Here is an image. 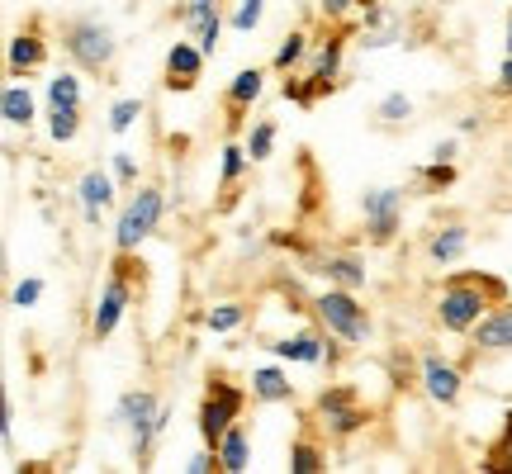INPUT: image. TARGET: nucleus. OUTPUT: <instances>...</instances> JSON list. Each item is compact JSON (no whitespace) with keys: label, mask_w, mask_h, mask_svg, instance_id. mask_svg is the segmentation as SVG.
I'll return each instance as SVG.
<instances>
[{"label":"nucleus","mask_w":512,"mask_h":474,"mask_svg":"<svg viewBox=\"0 0 512 474\" xmlns=\"http://www.w3.org/2000/svg\"><path fill=\"white\" fill-rule=\"evenodd\" d=\"M252 399L256 403H290L294 399L290 375H280L275 365H261V370H252Z\"/></svg>","instance_id":"aec40b11"},{"label":"nucleus","mask_w":512,"mask_h":474,"mask_svg":"<svg viewBox=\"0 0 512 474\" xmlns=\"http://www.w3.org/2000/svg\"><path fill=\"white\" fill-rule=\"evenodd\" d=\"M498 351H512V299L489 309L470 332V356H498Z\"/></svg>","instance_id":"f8f14e48"},{"label":"nucleus","mask_w":512,"mask_h":474,"mask_svg":"<svg viewBox=\"0 0 512 474\" xmlns=\"http://www.w3.org/2000/svg\"><path fill=\"white\" fill-rule=\"evenodd\" d=\"M304 57H309V34L304 29H290V34L280 38V48H275V72L280 76H290L294 67H304Z\"/></svg>","instance_id":"b1692460"},{"label":"nucleus","mask_w":512,"mask_h":474,"mask_svg":"<svg viewBox=\"0 0 512 474\" xmlns=\"http://www.w3.org/2000/svg\"><path fill=\"white\" fill-rule=\"evenodd\" d=\"M261 86H266V72H261V67H247V72L233 76V86H228V95H223L228 114H233V119H242V114L261 100Z\"/></svg>","instance_id":"6ab92c4d"},{"label":"nucleus","mask_w":512,"mask_h":474,"mask_svg":"<svg viewBox=\"0 0 512 474\" xmlns=\"http://www.w3.org/2000/svg\"><path fill=\"white\" fill-rule=\"evenodd\" d=\"M114 422H124L128 432H133V460L147 465L157 437H162L166 422H171V403H162L152 389H128L124 399L114 403Z\"/></svg>","instance_id":"39448f33"},{"label":"nucleus","mask_w":512,"mask_h":474,"mask_svg":"<svg viewBox=\"0 0 512 474\" xmlns=\"http://www.w3.org/2000/svg\"><path fill=\"white\" fill-rule=\"evenodd\" d=\"M48 105H81V81H76V72H62L48 81Z\"/></svg>","instance_id":"c756f323"},{"label":"nucleus","mask_w":512,"mask_h":474,"mask_svg":"<svg viewBox=\"0 0 512 474\" xmlns=\"http://www.w3.org/2000/svg\"><path fill=\"white\" fill-rule=\"evenodd\" d=\"M422 389H427L432 403L451 408V403L460 399V365L441 361L437 351H427V356H422Z\"/></svg>","instance_id":"4468645a"},{"label":"nucleus","mask_w":512,"mask_h":474,"mask_svg":"<svg viewBox=\"0 0 512 474\" xmlns=\"http://www.w3.org/2000/svg\"><path fill=\"white\" fill-rule=\"evenodd\" d=\"M309 309H313V323L328 332V337H337L342 347H361V342H370V313L361 309L356 290L328 285L323 294H313Z\"/></svg>","instance_id":"20e7f679"},{"label":"nucleus","mask_w":512,"mask_h":474,"mask_svg":"<svg viewBox=\"0 0 512 474\" xmlns=\"http://www.w3.org/2000/svg\"><path fill=\"white\" fill-rule=\"evenodd\" d=\"M498 95H512V53H508V62L498 67Z\"/></svg>","instance_id":"79ce46f5"},{"label":"nucleus","mask_w":512,"mask_h":474,"mask_svg":"<svg viewBox=\"0 0 512 474\" xmlns=\"http://www.w3.org/2000/svg\"><path fill=\"white\" fill-rule=\"evenodd\" d=\"M0 422H5V427H0V437H5V446H10V427H15V403L10 399H0Z\"/></svg>","instance_id":"a19ab883"},{"label":"nucleus","mask_w":512,"mask_h":474,"mask_svg":"<svg viewBox=\"0 0 512 474\" xmlns=\"http://www.w3.org/2000/svg\"><path fill=\"white\" fill-rule=\"evenodd\" d=\"M465 247H470V228L465 223H446V228H437V233L427 237V256L437 266H456L460 256H465Z\"/></svg>","instance_id":"a211bd4d"},{"label":"nucleus","mask_w":512,"mask_h":474,"mask_svg":"<svg viewBox=\"0 0 512 474\" xmlns=\"http://www.w3.org/2000/svg\"><path fill=\"white\" fill-rule=\"evenodd\" d=\"M43 62H48V43H43L34 29H29V34H15V38H10L5 67H10V76H15V81H19V76H34Z\"/></svg>","instance_id":"f3484780"},{"label":"nucleus","mask_w":512,"mask_h":474,"mask_svg":"<svg viewBox=\"0 0 512 474\" xmlns=\"http://www.w3.org/2000/svg\"><path fill=\"white\" fill-rule=\"evenodd\" d=\"M62 48H67V57H72L81 72H95V76H105L114 67V57H119L114 34L100 19H72L62 29Z\"/></svg>","instance_id":"6e6552de"},{"label":"nucleus","mask_w":512,"mask_h":474,"mask_svg":"<svg viewBox=\"0 0 512 474\" xmlns=\"http://www.w3.org/2000/svg\"><path fill=\"white\" fill-rule=\"evenodd\" d=\"M10 299H15V309H34L38 299H43V280H38V275H29V280H19Z\"/></svg>","instance_id":"c9c22d12"},{"label":"nucleus","mask_w":512,"mask_h":474,"mask_svg":"<svg viewBox=\"0 0 512 474\" xmlns=\"http://www.w3.org/2000/svg\"><path fill=\"white\" fill-rule=\"evenodd\" d=\"M0 119L10 128L34 124V95H29V86H5V91H0Z\"/></svg>","instance_id":"412c9836"},{"label":"nucleus","mask_w":512,"mask_h":474,"mask_svg":"<svg viewBox=\"0 0 512 474\" xmlns=\"http://www.w3.org/2000/svg\"><path fill=\"white\" fill-rule=\"evenodd\" d=\"M76 133H81V105H48V138L62 147L76 143Z\"/></svg>","instance_id":"393cba45"},{"label":"nucleus","mask_w":512,"mask_h":474,"mask_svg":"<svg viewBox=\"0 0 512 474\" xmlns=\"http://www.w3.org/2000/svg\"><path fill=\"white\" fill-rule=\"evenodd\" d=\"M76 200H81V219L100 223V214L114 204V176H105V171H86V176L76 181Z\"/></svg>","instance_id":"dca6fc26"},{"label":"nucleus","mask_w":512,"mask_h":474,"mask_svg":"<svg viewBox=\"0 0 512 474\" xmlns=\"http://www.w3.org/2000/svg\"><path fill=\"white\" fill-rule=\"evenodd\" d=\"M290 470L294 474H318V470H328V456H323V446L313 437H299L290 446Z\"/></svg>","instance_id":"a878e982"},{"label":"nucleus","mask_w":512,"mask_h":474,"mask_svg":"<svg viewBox=\"0 0 512 474\" xmlns=\"http://www.w3.org/2000/svg\"><path fill=\"white\" fill-rule=\"evenodd\" d=\"M219 34H223V19L214 15V19H209V24H204V34L195 38V43H200L204 53H214V48H219Z\"/></svg>","instance_id":"ea45409f"},{"label":"nucleus","mask_w":512,"mask_h":474,"mask_svg":"<svg viewBox=\"0 0 512 474\" xmlns=\"http://www.w3.org/2000/svg\"><path fill=\"white\" fill-rule=\"evenodd\" d=\"M313 271L323 275L328 285H342V290H366V261L356 252H318L313 256Z\"/></svg>","instance_id":"2eb2a0df"},{"label":"nucleus","mask_w":512,"mask_h":474,"mask_svg":"<svg viewBox=\"0 0 512 474\" xmlns=\"http://www.w3.org/2000/svg\"><path fill=\"white\" fill-rule=\"evenodd\" d=\"M143 119V100H114V110H110V133H128V128Z\"/></svg>","instance_id":"2f4dec72"},{"label":"nucleus","mask_w":512,"mask_h":474,"mask_svg":"<svg viewBox=\"0 0 512 474\" xmlns=\"http://www.w3.org/2000/svg\"><path fill=\"white\" fill-rule=\"evenodd\" d=\"M408 114H413V100H408L403 91H394V95H384V100H380V119H384V124H403Z\"/></svg>","instance_id":"72a5a7b5"},{"label":"nucleus","mask_w":512,"mask_h":474,"mask_svg":"<svg viewBox=\"0 0 512 474\" xmlns=\"http://www.w3.org/2000/svg\"><path fill=\"white\" fill-rule=\"evenodd\" d=\"M271 356H280V361H294V365H323V361H337L342 351H337V337H328V332H299V337H280V342H271Z\"/></svg>","instance_id":"9b49d317"},{"label":"nucleus","mask_w":512,"mask_h":474,"mask_svg":"<svg viewBox=\"0 0 512 474\" xmlns=\"http://www.w3.org/2000/svg\"><path fill=\"white\" fill-rule=\"evenodd\" d=\"M247 323V309L242 304H214V309L204 313V328L209 332H238Z\"/></svg>","instance_id":"cd10ccee"},{"label":"nucleus","mask_w":512,"mask_h":474,"mask_svg":"<svg viewBox=\"0 0 512 474\" xmlns=\"http://www.w3.org/2000/svg\"><path fill=\"white\" fill-rule=\"evenodd\" d=\"M418 181L427 185V190H446V185L456 181V166H451V162H432V166H422V171H418Z\"/></svg>","instance_id":"f704fd0d"},{"label":"nucleus","mask_w":512,"mask_h":474,"mask_svg":"<svg viewBox=\"0 0 512 474\" xmlns=\"http://www.w3.org/2000/svg\"><path fill=\"white\" fill-rule=\"evenodd\" d=\"M214 5H219V0H190V5H181V19H185V29H190V34H195V38L204 34V24H209V19L219 15Z\"/></svg>","instance_id":"7c9ffc66"},{"label":"nucleus","mask_w":512,"mask_h":474,"mask_svg":"<svg viewBox=\"0 0 512 474\" xmlns=\"http://www.w3.org/2000/svg\"><path fill=\"white\" fill-rule=\"evenodd\" d=\"M503 299H512L508 280H498L489 271H460L437 294V328L451 332V337H470L479 318L498 309Z\"/></svg>","instance_id":"f257e3e1"},{"label":"nucleus","mask_w":512,"mask_h":474,"mask_svg":"<svg viewBox=\"0 0 512 474\" xmlns=\"http://www.w3.org/2000/svg\"><path fill=\"white\" fill-rule=\"evenodd\" d=\"M361 214H366V237H370V242H375V247H389V242L399 237V223H403V190H399V185L366 190Z\"/></svg>","instance_id":"9d476101"},{"label":"nucleus","mask_w":512,"mask_h":474,"mask_svg":"<svg viewBox=\"0 0 512 474\" xmlns=\"http://www.w3.org/2000/svg\"><path fill=\"white\" fill-rule=\"evenodd\" d=\"M347 38H351V24L342 19V24L313 48V72L309 76H285V91L280 95H285L290 105H299V110H309V105H318L323 95L337 91V72H342V57H347Z\"/></svg>","instance_id":"f03ea898"},{"label":"nucleus","mask_w":512,"mask_h":474,"mask_svg":"<svg viewBox=\"0 0 512 474\" xmlns=\"http://www.w3.org/2000/svg\"><path fill=\"white\" fill-rule=\"evenodd\" d=\"M162 209H166L162 190H157V185H143V190L119 209V223H114V252H138L147 237L157 233Z\"/></svg>","instance_id":"1a4fd4ad"},{"label":"nucleus","mask_w":512,"mask_h":474,"mask_svg":"<svg viewBox=\"0 0 512 474\" xmlns=\"http://www.w3.org/2000/svg\"><path fill=\"white\" fill-rule=\"evenodd\" d=\"M508 53H512V15H508Z\"/></svg>","instance_id":"c03bdc74"},{"label":"nucleus","mask_w":512,"mask_h":474,"mask_svg":"<svg viewBox=\"0 0 512 474\" xmlns=\"http://www.w3.org/2000/svg\"><path fill=\"white\" fill-rule=\"evenodd\" d=\"M200 72H204V48L185 38V43H176V48L166 53V72H162V81H166V91L185 95V91H195V86H200Z\"/></svg>","instance_id":"ddd939ff"},{"label":"nucleus","mask_w":512,"mask_h":474,"mask_svg":"<svg viewBox=\"0 0 512 474\" xmlns=\"http://www.w3.org/2000/svg\"><path fill=\"white\" fill-rule=\"evenodd\" d=\"M242 408H247V389H238V384L228 380V375H209L204 380V399H200V437L204 446H219V437L233 427V422H242Z\"/></svg>","instance_id":"0eeeda50"},{"label":"nucleus","mask_w":512,"mask_h":474,"mask_svg":"<svg viewBox=\"0 0 512 474\" xmlns=\"http://www.w3.org/2000/svg\"><path fill=\"white\" fill-rule=\"evenodd\" d=\"M309 422L318 427V437L351 441L356 432H366L370 427V408L361 403V394H356L351 384H332V389H323V394L313 399Z\"/></svg>","instance_id":"423d86ee"},{"label":"nucleus","mask_w":512,"mask_h":474,"mask_svg":"<svg viewBox=\"0 0 512 474\" xmlns=\"http://www.w3.org/2000/svg\"><path fill=\"white\" fill-rule=\"evenodd\" d=\"M190 474H214V470H223L219 465V451L209 446V451H200V456H190V465H185Z\"/></svg>","instance_id":"4c0bfd02"},{"label":"nucleus","mask_w":512,"mask_h":474,"mask_svg":"<svg viewBox=\"0 0 512 474\" xmlns=\"http://www.w3.org/2000/svg\"><path fill=\"white\" fill-rule=\"evenodd\" d=\"M214 451H219V465L228 474H242L247 470V451H252V446H247V427H242V422H233V427H228V432H223L219 437V446H214Z\"/></svg>","instance_id":"4be33fe9"},{"label":"nucleus","mask_w":512,"mask_h":474,"mask_svg":"<svg viewBox=\"0 0 512 474\" xmlns=\"http://www.w3.org/2000/svg\"><path fill=\"white\" fill-rule=\"evenodd\" d=\"M318 15L328 19V24H342L351 15V0H318Z\"/></svg>","instance_id":"58836bf2"},{"label":"nucleus","mask_w":512,"mask_h":474,"mask_svg":"<svg viewBox=\"0 0 512 474\" xmlns=\"http://www.w3.org/2000/svg\"><path fill=\"white\" fill-rule=\"evenodd\" d=\"M219 190H223V204H233L228 195H233V185L247 176V166H252V157H247V147L238 143H223V157H219Z\"/></svg>","instance_id":"5701e85b"},{"label":"nucleus","mask_w":512,"mask_h":474,"mask_svg":"<svg viewBox=\"0 0 512 474\" xmlns=\"http://www.w3.org/2000/svg\"><path fill=\"white\" fill-rule=\"evenodd\" d=\"M247 157H252V162H266V157H271L275 152V119H261V124H252V133H247Z\"/></svg>","instance_id":"c85d7f7f"},{"label":"nucleus","mask_w":512,"mask_h":474,"mask_svg":"<svg viewBox=\"0 0 512 474\" xmlns=\"http://www.w3.org/2000/svg\"><path fill=\"white\" fill-rule=\"evenodd\" d=\"M451 157H456V143H451V138H446V143H437V152H432V162H451Z\"/></svg>","instance_id":"37998d69"},{"label":"nucleus","mask_w":512,"mask_h":474,"mask_svg":"<svg viewBox=\"0 0 512 474\" xmlns=\"http://www.w3.org/2000/svg\"><path fill=\"white\" fill-rule=\"evenodd\" d=\"M479 470L484 474H498V470H512V413L503 418V432H498V441L484 451V460H479Z\"/></svg>","instance_id":"bb28decb"},{"label":"nucleus","mask_w":512,"mask_h":474,"mask_svg":"<svg viewBox=\"0 0 512 474\" xmlns=\"http://www.w3.org/2000/svg\"><path fill=\"white\" fill-rule=\"evenodd\" d=\"M143 290V261H133V252H114V266H110V280L105 290L95 299V313H91V337L95 342H110L119 318L128 313V304L138 299Z\"/></svg>","instance_id":"7ed1b4c3"},{"label":"nucleus","mask_w":512,"mask_h":474,"mask_svg":"<svg viewBox=\"0 0 512 474\" xmlns=\"http://www.w3.org/2000/svg\"><path fill=\"white\" fill-rule=\"evenodd\" d=\"M114 181H119V185H138V157L119 152V157H114Z\"/></svg>","instance_id":"e433bc0d"},{"label":"nucleus","mask_w":512,"mask_h":474,"mask_svg":"<svg viewBox=\"0 0 512 474\" xmlns=\"http://www.w3.org/2000/svg\"><path fill=\"white\" fill-rule=\"evenodd\" d=\"M261 15H266V0H238V10H233V29L252 34L256 24H261Z\"/></svg>","instance_id":"473e14b6"}]
</instances>
